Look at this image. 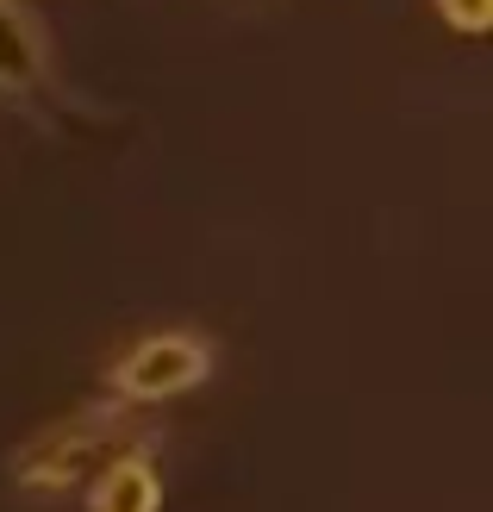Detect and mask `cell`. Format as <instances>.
I'll return each mask as SVG.
<instances>
[{
  "mask_svg": "<svg viewBox=\"0 0 493 512\" xmlns=\"http://www.w3.org/2000/svg\"><path fill=\"white\" fill-rule=\"evenodd\" d=\"M125 444H132V406L100 400V406H82V413L44 425L13 456V481L25 494H69L82 475H94V463H113V450Z\"/></svg>",
  "mask_w": 493,
  "mask_h": 512,
  "instance_id": "1",
  "label": "cell"
},
{
  "mask_svg": "<svg viewBox=\"0 0 493 512\" xmlns=\"http://www.w3.org/2000/svg\"><path fill=\"white\" fill-rule=\"evenodd\" d=\"M213 375V344L200 338V331H150V338H138L132 350L113 363L107 388L119 406H163L175 394L200 388V381Z\"/></svg>",
  "mask_w": 493,
  "mask_h": 512,
  "instance_id": "2",
  "label": "cell"
},
{
  "mask_svg": "<svg viewBox=\"0 0 493 512\" xmlns=\"http://www.w3.org/2000/svg\"><path fill=\"white\" fill-rule=\"evenodd\" d=\"M50 75V44L19 0H0V94H32Z\"/></svg>",
  "mask_w": 493,
  "mask_h": 512,
  "instance_id": "3",
  "label": "cell"
},
{
  "mask_svg": "<svg viewBox=\"0 0 493 512\" xmlns=\"http://www.w3.org/2000/svg\"><path fill=\"white\" fill-rule=\"evenodd\" d=\"M157 506H163V481L150 450H119L88 488V512H157Z\"/></svg>",
  "mask_w": 493,
  "mask_h": 512,
  "instance_id": "4",
  "label": "cell"
},
{
  "mask_svg": "<svg viewBox=\"0 0 493 512\" xmlns=\"http://www.w3.org/2000/svg\"><path fill=\"white\" fill-rule=\"evenodd\" d=\"M437 13H444V25H456V32L481 38L487 19H493V0H437Z\"/></svg>",
  "mask_w": 493,
  "mask_h": 512,
  "instance_id": "5",
  "label": "cell"
}]
</instances>
